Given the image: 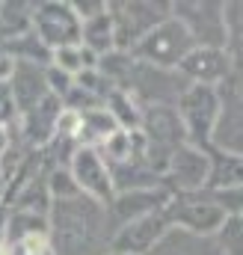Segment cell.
Segmentation results:
<instances>
[{"instance_id": "cell-26", "label": "cell", "mask_w": 243, "mask_h": 255, "mask_svg": "<svg viewBox=\"0 0 243 255\" xmlns=\"http://www.w3.org/2000/svg\"><path fill=\"white\" fill-rule=\"evenodd\" d=\"M51 65L65 71L68 77H77L80 71H89V68H98V57L92 51H86L83 45H71V48H60V51H51Z\"/></svg>"}, {"instance_id": "cell-19", "label": "cell", "mask_w": 243, "mask_h": 255, "mask_svg": "<svg viewBox=\"0 0 243 255\" xmlns=\"http://www.w3.org/2000/svg\"><path fill=\"white\" fill-rule=\"evenodd\" d=\"M110 178H113V190L116 193L163 187V178H157V175L142 163V157H133V160H127V163L110 166Z\"/></svg>"}, {"instance_id": "cell-28", "label": "cell", "mask_w": 243, "mask_h": 255, "mask_svg": "<svg viewBox=\"0 0 243 255\" xmlns=\"http://www.w3.org/2000/svg\"><path fill=\"white\" fill-rule=\"evenodd\" d=\"M217 247L223 250V255H243V223L241 217L229 214L226 223L220 226V232L214 235Z\"/></svg>"}, {"instance_id": "cell-15", "label": "cell", "mask_w": 243, "mask_h": 255, "mask_svg": "<svg viewBox=\"0 0 243 255\" xmlns=\"http://www.w3.org/2000/svg\"><path fill=\"white\" fill-rule=\"evenodd\" d=\"M235 60L229 57L226 48H193L181 60L178 71L190 83H205V86H220L232 77Z\"/></svg>"}, {"instance_id": "cell-21", "label": "cell", "mask_w": 243, "mask_h": 255, "mask_svg": "<svg viewBox=\"0 0 243 255\" xmlns=\"http://www.w3.org/2000/svg\"><path fill=\"white\" fill-rule=\"evenodd\" d=\"M80 45L86 51H92L98 60L110 51H116V36H113V21H110V12H101L89 21L80 24Z\"/></svg>"}, {"instance_id": "cell-27", "label": "cell", "mask_w": 243, "mask_h": 255, "mask_svg": "<svg viewBox=\"0 0 243 255\" xmlns=\"http://www.w3.org/2000/svg\"><path fill=\"white\" fill-rule=\"evenodd\" d=\"M223 21H226V51L232 60H243V0L223 3Z\"/></svg>"}, {"instance_id": "cell-8", "label": "cell", "mask_w": 243, "mask_h": 255, "mask_svg": "<svg viewBox=\"0 0 243 255\" xmlns=\"http://www.w3.org/2000/svg\"><path fill=\"white\" fill-rule=\"evenodd\" d=\"M172 18H178L196 48H226V21L220 0H175Z\"/></svg>"}, {"instance_id": "cell-33", "label": "cell", "mask_w": 243, "mask_h": 255, "mask_svg": "<svg viewBox=\"0 0 243 255\" xmlns=\"http://www.w3.org/2000/svg\"><path fill=\"white\" fill-rule=\"evenodd\" d=\"M12 122H18V110L12 104L9 86H0V125H12Z\"/></svg>"}, {"instance_id": "cell-7", "label": "cell", "mask_w": 243, "mask_h": 255, "mask_svg": "<svg viewBox=\"0 0 243 255\" xmlns=\"http://www.w3.org/2000/svg\"><path fill=\"white\" fill-rule=\"evenodd\" d=\"M33 33L48 51L80 45V18L65 0H39L33 3Z\"/></svg>"}, {"instance_id": "cell-24", "label": "cell", "mask_w": 243, "mask_h": 255, "mask_svg": "<svg viewBox=\"0 0 243 255\" xmlns=\"http://www.w3.org/2000/svg\"><path fill=\"white\" fill-rule=\"evenodd\" d=\"M104 110L113 116V122L122 130H139V119H142V107L136 104V98L124 89H113L104 98Z\"/></svg>"}, {"instance_id": "cell-12", "label": "cell", "mask_w": 243, "mask_h": 255, "mask_svg": "<svg viewBox=\"0 0 243 255\" xmlns=\"http://www.w3.org/2000/svg\"><path fill=\"white\" fill-rule=\"evenodd\" d=\"M169 229L172 226L166 220V211H157V214H148L142 220H133V223L122 226L113 235L110 255H148Z\"/></svg>"}, {"instance_id": "cell-11", "label": "cell", "mask_w": 243, "mask_h": 255, "mask_svg": "<svg viewBox=\"0 0 243 255\" xmlns=\"http://www.w3.org/2000/svg\"><path fill=\"white\" fill-rule=\"evenodd\" d=\"M68 172H71V178L77 181V187H80L83 196L101 202L104 208L113 202L116 190H113L110 166L104 163V157L98 154V148H92V145H80V148L74 151L71 163H68Z\"/></svg>"}, {"instance_id": "cell-13", "label": "cell", "mask_w": 243, "mask_h": 255, "mask_svg": "<svg viewBox=\"0 0 243 255\" xmlns=\"http://www.w3.org/2000/svg\"><path fill=\"white\" fill-rule=\"evenodd\" d=\"M139 133L145 136L148 145H157V148H166V151H178L181 145H187V130H184L181 116L172 104L142 107Z\"/></svg>"}, {"instance_id": "cell-25", "label": "cell", "mask_w": 243, "mask_h": 255, "mask_svg": "<svg viewBox=\"0 0 243 255\" xmlns=\"http://www.w3.org/2000/svg\"><path fill=\"white\" fill-rule=\"evenodd\" d=\"M3 54H9L15 63H33V65H51V51L39 42V36L30 30V33H24L21 39H15V42H9V45H3L0 48Z\"/></svg>"}, {"instance_id": "cell-34", "label": "cell", "mask_w": 243, "mask_h": 255, "mask_svg": "<svg viewBox=\"0 0 243 255\" xmlns=\"http://www.w3.org/2000/svg\"><path fill=\"white\" fill-rule=\"evenodd\" d=\"M12 71H15V60H12L9 54H3V51H0V86H9Z\"/></svg>"}, {"instance_id": "cell-23", "label": "cell", "mask_w": 243, "mask_h": 255, "mask_svg": "<svg viewBox=\"0 0 243 255\" xmlns=\"http://www.w3.org/2000/svg\"><path fill=\"white\" fill-rule=\"evenodd\" d=\"M113 130H119V125L113 122V116H110L104 107H95V110L80 113V133H77V142L98 148Z\"/></svg>"}, {"instance_id": "cell-20", "label": "cell", "mask_w": 243, "mask_h": 255, "mask_svg": "<svg viewBox=\"0 0 243 255\" xmlns=\"http://www.w3.org/2000/svg\"><path fill=\"white\" fill-rule=\"evenodd\" d=\"M33 30V3L6 0L0 3V48Z\"/></svg>"}, {"instance_id": "cell-35", "label": "cell", "mask_w": 243, "mask_h": 255, "mask_svg": "<svg viewBox=\"0 0 243 255\" xmlns=\"http://www.w3.org/2000/svg\"><path fill=\"white\" fill-rule=\"evenodd\" d=\"M229 83H232L238 92H243V60H235V68H232V77H229Z\"/></svg>"}, {"instance_id": "cell-29", "label": "cell", "mask_w": 243, "mask_h": 255, "mask_svg": "<svg viewBox=\"0 0 243 255\" xmlns=\"http://www.w3.org/2000/svg\"><path fill=\"white\" fill-rule=\"evenodd\" d=\"M45 181H48L51 202H54V199H74V196H83V193H80V187H77V181L71 178L68 166H48Z\"/></svg>"}, {"instance_id": "cell-40", "label": "cell", "mask_w": 243, "mask_h": 255, "mask_svg": "<svg viewBox=\"0 0 243 255\" xmlns=\"http://www.w3.org/2000/svg\"><path fill=\"white\" fill-rule=\"evenodd\" d=\"M238 217H241V223H243V214H238Z\"/></svg>"}, {"instance_id": "cell-31", "label": "cell", "mask_w": 243, "mask_h": 255, "mask_svg": "<svg viewBox=\"0 0 243 255\" xmlns=\"http://www.w3.org/2000/svg\"><path fill=\"white\" fill-rule=\"evenodd\" d=\"M45 74H48V89H51V95H57V98L62 101V98L71 92V86H74V77H68L65 71L54 68V65H48V68H45Z\"/></svg>"}, {"instance_id": "cell-2", "label": "cell", "mask_w": 243, "mask_h": 255, "mask_svg": "<svg viewBox=\"0 0 243 255\" xmlns=\"http://www.w3.org/2000/svg\"><path fill=\"white\" fill-rule=\"evenodd\" d=\"M107 12L113 21L116 51L130 54V48L142 36H148L160 21H166L172 15V3H163V0H110Z\"/></svg>"}, {"instance_id": "cell-36", "label": "cell", "mask_w": 243, "mask_h": 255, "mask_svg": "<svg viewBox=\"0 0 243 255\" xmlns=\"http://www.w3.org/2000/svg\"><path fill=\"white\" fill-rule=\"evenodd\" d=\"M12 139H15V133H12V125H0V154H6V151H9Z\"/></svg>"}, {"instance_id": "cell-16", "label": "cell", "mask_w": 243, "mask_h": 255, "mask_svg": "<svg viewBox=\"0 0 243 255\" xmlns=\"http://www.w3.org/2000/svg\"><path fill=\"white\" fill-rule=\"evenodd\" d=\"M62 113V101L57 95H48L42 104H36L30 113H24V116H18V122H15V136L27 145V148H36V151H42L51 139H54V130H57V119H60Z\"/></svg>"}, {"instance_id": "cell-30", "label": "cell", "mask_w": 243, "mask_h": 255, "mask_svg": "<svg viewBox=\"0 0 243 255\" xmlns=\"http://www.w3.org/2000/svg\"><path fill=\"white\" fill-rule=\"evenodd\" d=\"M3 253L6 255H54L48 235H27V238H18L12 244H3Z\"/></svg>"}, {"instance_id": "cell-32", "label": "cell", "mask_w": 243, "mask_h": 255, "mask_svg": "<svg viewBox=\"0 0 243 255\" xmlns=\"http://www.w3.org/2000/svg\"><path fill=\"white\" fill-rule=\"evenodd\" d=\"M71 9H74V15H77L80 24H83V21H89V18H95V15H101V12H107V0H71Z\"/></svg>"}, {"instance_id": "cell-6", "label": "cell", "mask_w": 243, "mask_h": 255, "mask_svg": "<svg viewBox=\"0 0 243 255\" xmlns=\"http://www.w3.org/2000/svg\"><path fill=\"white\" fill-rule=\"evenodd\" d=\"M187 86H190V80L178 68H157V65L133 60L124 92H130L139 107H151V104H172L175 107V101L184 95Z\"/></svg>"}, {"instance_id": "cell-14", "label": "cell", "mask_w": 243, "mask_h": 255, "mask_svg": "<svg viewBox=\"0 0 243 255\" xmlns=\"http://www.w3.org/2000/svg\"><path fill=\"white\" fill-rule=\"evenodd\" d=\"M172 193L166 187H151V190H130V193H116L113 202L107 205V217H110V226H113V235L119 232L122 226L133 223V220H142L148 214H157L169 205Z\"/></svg>"}, {"instance_id": "cell-39", "label": "cell", "mask_w": 243, "mask_h": 255, "mask_svg": "<svg viewBox=\"0 0 243 255\" xmlns=\"http://www.w3.org/2000/svg\"><path fill=\"white\" fill-rule=\"evenodd\" d=\"M0 255H6V253H3V241H0Z\"/></svg>"}, {"instance_id": "cell-10", "label": "cell", "mask_w": 243, "mask_h": 255, "mask_svg": "<svg viewBox=\"0 0 243 255\" xmlns=\"http://www.w3.org/2000/svg\"><path fill=\"white\" fill-rule=\"evenodd\" d=\"M208 181H211V151L196 148L190 142L172 154L169 169L163 175V187L172 196H178V193H202L208 190Z\"/></svg>"}, {"instance_id": "cell-9", "label": "cell", "mask_w": 243, "mask_h": 255, "mask_svg": "<svg viewBox=\"0 0 243 255\" xmlns=\"http://www.w3.org/2000/svg\"><path fill=\"white\" fill-rule=\"evenodd\" d=\"M220 89V116L211 133V151L241 157L243 160V92H238L229 80Z\"/></svg>"}, {"instance_id": "cell-37", "label": "cell", "mask_w": 243, "mask_h": 255, "mask_svg": "<svg viewBox=\"0 0 243 255\" xmlns=\"http://www.w3.org/2000/svg\"><path fill=\"white\" fill-rule=\"evenodd\" d=\"M6 223H9V208L0 202V241H3V235H6Z\"/></svg>"}, {"instance_id": "cell-38", "label": "cell", "mask_w": 243, "mask_h": 255, "mask_svg": "<svg viewBox=\"0 0 243 255\" xmlns=\"http://www.w3.org/2000/svg\"><path fill=\"white\" fill-rule=\"evenodd\" d=\"M3 187H6V184H3V172H0V202H3Z\"/></svg>"}, {"instance_id": "cell-22", "label": "cell", "mask_w": 243, "mask_h": 255, "mask_svg": "<svg viewBox=\"0 0 243 255\" xmlns=\"http://www.w3.org/2000/svg\"><path fill=\"white\" fill-rule=\"evenodd\" d=\"M232 187H243V160L241 157H229L220 151H211V181L208 190H232Z\"/></svg>"}, {"instance_id": "cell-1", "label": "cell", "mask_w": 243, "mask_h": 255, "mask_svg": "<svg viewBox=\"0 0 243 255\" xmlns=\"http://www.w3.org/2000/svg\"><path fill=\"white\" fill-rule=\"evenodd\" d=\"M48 241L54 255H110L113 226L107 208L89 196L54 199L48 211Z\"/></svg>"}, {"instance_id": "cell-18", "label": "cell", "mask_w": 243, "mask_h": 255, "mask_svg": "<svg viewBox=\"0 0 243 255\" xmlns=\"http://www.w3.org/2000/svg\"><path fill=\"white\" fill-rule=\"evenodd\" d=\"M148 255H223L214 238H199L184 229H169Z\"/></svg>"}, {"instance_id": "cell-3", "label": "cell", "mask_w": 243, "mask_h": 255, "mask_svg": "<svg viewBox=\"0 0 243 255\" xmlns=\"http://www.w3.org/2000/svg\"><path fill=\"white\" fill-rule=\"evenodd\" d=\"M196 48L193 36L187 33L178 18H166L160 21L148 36H142L133 48H130V57L139 60V63H148V65H157V68H178L181 60Z\"/></svg>"}, {"instance_id": "cell-17", "label": "cell", "mask_w": 243, "mask_h": 255, "mask_svg": "<svg viewBox=\"0 0 243 255\" xmlns=\"http://www.w3.org/2000/svg\"><path fill=\"white\" fill-rule=\"evenodd\" d=\"M9 95H12V104H15L18 116L30 113L36 104H42V101L51 95L45 65L15 63V71H12V77H9Z\"/></svg>"}, {"instance_id": "cell-5", "label": "cell", "mask_w": 243, "mask_h": 255, "mask_svg": "<svg viewBox=\"0 0 243 255\" xmlns=\"http://www.w3.org/2000/svg\"><path fill=\"white\" fill-rule=\"evenodd\" d=\"M163 211H166V220H169L172 229H184V232L199 235V238H214L220 232V226L226 223V217H229L223 211V205L208 190L178 193V196L169 199V205Z\"/></svg>"}, {"instance_id": "cell-4", "label": "cell", "mask_w": 243, "mask_h": 255, "mask_svg": "<svg viewBox=\"0 0 243 255\" xmlns=\"http://www.w3.org/2000/svg\"><path fill=\"white\" fill-rule=\"evenodd\" d=\"M175 110L184 122L187 142L196 148L211 151V133L220 116V89L205 86V83H190L184 95L175 101Z\"/></svg>"}]
</instances>
